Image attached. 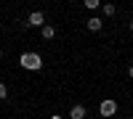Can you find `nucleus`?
<instances>
[{"instance_id": "1", "label": "nucleus", "mask_w": 133, "mask_h": 119, "mask_svg": "<svg viewBox=\"0 0 133 119\" xmlns=\"http://www.w3.org/2000/svg\"><path fill=\"white\" fill-rule=\"evenodd\" d=\"M19 64H21L27 72H40V69H43V58L37 56V53H21V56H19Z\"/></svg>"}, {"instance_id": "2", "label": "nucleus", "mask_w": 133, "mask_h": 119, "mask_svg": "<svg viewBox=\"0 0 133 119\" xmlns=\"http://www.w3.org/2000/svg\"><path fill=\"white\" fill-rule=\"evenodd\" d=\"M98 114H101V116H115L117 114V101H112V98L101 101V103H98Z\"/></svg>"}, {"instance_id": "3", "label": "nucleus", "mask_w": 133, "mask_h": 119, "mask_svg": "<svg viewBox=\"0 0 133 119\" xmlns=\"http://www.w3.org/2000/svg\"><path fill=\"white\" fill-rule=\"evenodd\" d=\"M27 27H45V13H43V11H32L29 13V19H27Z\"/></svg>"}, {"instance_id": "4", "label": "nucleus", "mask_w": 133, "mask_h": 119, "mask_svg": "<svg viewBox=\"0 0 133 119\" xmlns=\"http://www.w3.org/2000/svg\"><path fill=\"white\" fill-rule=\"evenodd\" d=\"M85 116H88V111H85V106H80V103H75L69 109V119H85Z\"/></svg>"}, {"instance_id": "5", "label": "nucleus", "mask_w": 133, "mask_h": 119, "mask_svg": "<svg viewBox=\"0 0 133 119\" xmlns=\"http://www.w3.org/2000/svg\"><path fill=\"white\" fill-rule=\"evenodd\" d=\"M85 27L91 29V32H101V27H104V21L98 19V16H91V19L85 21Z\"/></svg>"}, {"instance_id": "6", "label": "nucleus", "mask_w": 133, "mask_h": 119, "mask_svg": "<svg viewBox=\"0 0 133 119\" xmlns=\"http://www.w3.org/2000/svg\"><path fill=\"white\" fill-rule=\"evenodd\" d=\"M40 35L45 37V40H53V35H56V27H53V24H45V27L40 29Z\"/></svg>"}, {"instance_id": "7", "label": "nucleus", "mask_w": 133, "mask_h": 119, "mask_svg": "<svg viewBox=\"0 0 133 119\" xmlns=\"http://www.w3.org/2000/svg\"><path fill=\"white\" fill-rule=\"evenodd\" d=\"M101 11H104V16H115V13H117V8H115L112 3H104V5H101Z\"/></svg>"}, {"instance_id": "8", "label": "nucleus", "mask_w": 133, "mask_h": 119, "mask_svg": "<svg viewBox=\"0 0 133 119\" xmlns=\"http://www.w3.org/2000/svg\"><path fill=\"white\" fill-rule=\"evenodd\" d=\"M85 8H91V11L101 8V0H85Z\"/></svg>"}, {"instance_id": "9", "label": "nucleus", "mask_w": 133, "mask_h": 119, "mask_svg": "<svg viewBox=\"0 0 133 119\" xmlns=\"http://www.w3.org/2000/svg\"><path fill=\"white\" fill-rule=\"evenodd\" d=\"M3 98H8V88H5L3 82H0V101H3Z\"/></svg>"}, {"instance_id": "10", "label": "nucleus", "mask_w": 133, "mask_h": 119, "mask_svg": "<svg viewBox=\"0 0 133 119\" xmlns=\"http://www.w3.org/2000/svg\"><path fill=\"white\" fill-rule=\"evenodd\" d=\"M51 119H64V116H61V114H53V116H51Z\"/></svg>"}, {"instance_id": "11", "label": "nucleus", "mask_w": 133, "mask_h": 119, "mask_svg": "<svg viewBox=\"0 0 133 119\" xmlns=\"http://www.w3.org/2000/svg\"><path fill=\"white\" fill-rule=\"evenodd\" d=\"M128 74H130V77H133V64H130V69H128Z\"/></svg>"}, {"instance_id": "12", "label": "nucleus", "mask_w": 133, "mask_h": 119, "mask_svg": "<svg viewBox=\"0 0 133 119\" xmlns=\"http://www.w3.org/2000/svg\"><path fill=\"white\" fill-rule=\"evenodd\" d=\"M130 32H133V21H130Z\"/></svg>"}, {"instance_id": "13", "label": "nucleus", "mask_w": 133, "mask_h": 119, "mask_svg": "<svg viewBox=\"0 0 133 119\" xmlns=\"http://www.w3.org/2000/svg\"><path fill=\"white\" fill-rule=\"evenodd\" d=\"M0 58H3V50H0Z\"/></svg>"}, {"instance_id": "14", "label": "nucleus", "mask_w": 133, "mask_h": 119, "mask_svg": "<svg viewBox=\"0 0 133 119\" xmlns=\"http://www.w3.org/2000/svg\"><path fill=\"white\" fill-rule=\"evenodd\" d=\"M125 119H133V116H125Z\"/></svg>"}]
</instances>
